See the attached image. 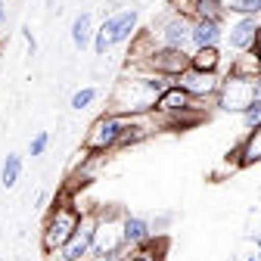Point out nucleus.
I'll return each instance as SVG.
<instances>
[{"instance_id":"nucleus-1","label":"nucleus","mask_w":261,"mask_h":261,"mask_svg":"<svg viewBox=\"0 0 261 261\" xmlns=\"http://www.w3.org/2000/svg\"><path fill=\"white\" fill-rule=\"evenodd\" d=\"M78 224H81V212L72 205V202H65L53 212V218L47 221V230H44V249L47 252H59L65 243L72 240V233L78 230Z\"/></svg>"},{"instance_id":"nucleus-2","label":"nucleus","mask_w":261,"mask_h":261,"mask_svg":"<svg viewBox=\"0 0 261 261\" xmlns=\"http://www.w3.org/2000/svg\"><path fill=\"white\" fill-rule=\"evenodd\" d=\"M252 78L255 75H243V72H230L221 87H218V106L224 112H246L252 103Z\"/></svg>"},{"instance_id":"nucleus-3","label":"nucleus","mask_w":261,"mask_h":261,"mask_svg":"<svg viewBox=\"0 0 261 261\" xmlns=\"http://www.w3.org/2000/svg\"><path fill=\"white\" fill-rule=\"evenodd\" d=\"M127 127H130V121L124 115H106V118H100V121L93 124L90 137H87V149H93V152L112 149L115 143H121V137L127 134Z\"/></svg>"},{"instance_id":"nucleus-4","label":"nucleus","mask_w":261,"mask_h":261,"mask_svg":"<svg viewBox=\"0 0 261 261\" xmlns=\"http://www.w3.org/2000/svg\"><path fill=\"white\" fill-rule=\"evenodd\" d=\"M124 249V233H121V218H96V230H93V258H112L121 255Z\"/></svg>"},{"instance_id":"nucleus-5","label":"nucleus","mask_w":261,"mask_h":261,"mask_svg":"<svg viewBox=\"0 0 261 261\" xmlns=\"http://www.w3.org/2000/svg\"><path fill=\"white\" fill-rule=\"evenodd\" d=\"M93 230H96V218L93 215H81L78 230L72 233V240L59 249V261H84L93 258Z\"/></svg>"},{"instance_id":"nucleus-6","label":"nucleus","mask_w":261,"mask_h":261,"mask_svg":"<svg viewBox=\"0 0 261 261\" xmlns=\"http://www.w3.org/2000/svg\"><path fill=\"white\" fill-rule=\"evenodd\" d=\"M177 84L190 96H196V100H205V96H218L221 78H218V72H199V69H193V65H190L187 72L177 75Z\"/></svg>"},{"instance_id":"nucleus-7","label":"nucleus","mask_w":261,"mask_h":261,"mask_svg":"<svg viewBox=\"0 0 261 261\" xmlns=\"http://www.w3.org/2000/svg\"><path fill=\"white\" fill-rule=\"evenodd\" d=\"M149 69L155 75H165V78H177L180 72L190 69V53L187 50H174V47H162L155 53H149Z\"/></svg>"},{"instance_id":"nucleus-8","label":"nucleus","mask_w":261,"mask_h":261,"mask_svg":"<svg viewBox=\"0 0 261 261\" xmlns=\"http://www.w3.org/2000/svg\"><path fill=\"white\" fill-rule=\"evenodd\" d=\"M155 109L159 112H165V115H171V118H184V115H190L193 109H196V96H190L180 84H171L165 93L155 100Z\"/></svg>"},{"instance_id":"nucleus-9","label":"nucleus","mask_w":261,"mask_h":261,"mask_svg":"<svg viewBox=\"0 0 261 261\" xmlns=\"http://www.w3.org/2000/svg\"><path fill=\"white\" fill-rule=\"evenodd\" d=\"M258 38H261V22L255 16H240V22L230 25V31H227V41L240 53H249L258 44Z\"/></svg>"},{"instance_id":"nucleus-10","label":"nucleus","mask_w":261,"mask_h":261,"mask_svg":"<svg viewBox=\"0 0 261 261\" xmlns=\"http://www.w3.org/2000/svg\"><path fill=\"white\" fill-rule=\"evenodd\" d=\"M190 31H193V22H187L184 16H174L162 25V47H174V50H187L193 41H190Z\"/></svg>"},{"instance_id":"nucleus-11","label":"nucleus","mask_w":261,"mask_h":261,"mask_svg":"<svg viewBox=\"0 0 261 261\" xmlns=\"http://www.w3.org/2000/svg\"><path fill=\"white\" fill-rule=\"evenodd\" d=\"M134 28H137V10H124V13L103 22V31L109 35V44H124L130 35H134Z\"/></svg>"},{"instance_id":"nucleus-12","label":"nucleus","mask_w":261,"mask_h":261,"mask_svg":"<svg viewBox=\"0 0 261 261\" xmlns=\"http://www.w3.org/2000/svg\"><path fill=\"white\" fill-rule=\"evenodd\" d=\"M224 38V31H221V22H212V19H193V31H190V41L196 50H202V47H218Z\"/></svg>"},{"instance_id":"nucleus-13","label":"nucleus","mask_w":261,"mask_h":261,"mask_svg":"<svg viewBox=\"0 0 261 261\" xmlns=\"http://www.w3.org/2000/svg\"><path fill=\"white\" fill-rule=\"evenodd\" d=\"M121 233H124V246H130V249L149 243V237H152L149 221L146 218H137V215H124L121 218Z\"/></svg>"},{"instance_id":"nucleus-14","label":"nucleus","mask_w":261,"mask_h":261,"mask_svg":"<svg viewBox=\"0 0 261 261\" xmlns=\"http://www.w3.org/2000/svg\"><path fill=\"white\" fill-rule=\"evenodd\" d=\"M237 162L243 168H249V165H258L261 162V127H255V130H249V134L243 137V143H240V149H237Z\"/></svg>"},{"instance_id":"nucleus-15","label":"nucleus","mask_w":261,"mask_h":261,"mask_svg":"<svg viewBox=\"0 0 261 261\" xmlns=\"http://www.w3.org/2000/svg\"><path fill=\"white\" fill-rule=\"evenodd\" d=\"M190 65L193 69H199V72H218V65H221V50L218 47H202V50H196L190 56Z\"/></svg>"},{"instance_id":"nucleus-16","label":"nucleus","mask_w":261,"mask_h":261,"mask_svg":"<svg viewBox=\"0 0 261 261\" xmlns=\"http://www.w3.org/2000/svg\"><path fill=\"white\" fill-rule=\"evenodd\" d=\"M227 4L221 0H196V19H212V22H224Z\"/></svg>"},{"instance_id":"nucleus-17","label":"nucleus","mask_w":261,"mask_h":261,"mask_svg":"<svg viewBox=\"0 0 261 261\" xmlns=\"http://www.w3.org/2000/svg\"><path fill=\"white\" fill-rule=\"evenodd\" d=\"M72 41H75L78 50L87 47V41H90V13H81L75 19V25H72Z\"/></svg>"},{"instance_id":"nucleus-18","label":"nucleus","mask_w":261,"mask_h":261,"mask_svg":"<svg viewBox=\"0 0 261 261\" xmlns=\"http://www.w3.org/2000/svg\"><path fill=\"white\" fill-rule=\"evenodd\" d=\"M19 174H22V159H19V155H7L4 171H0V180H4V187H16Z\"/></svg>"},{"instance_id":"nucleus-19","label":"nucleus","mask_w":261,"mask_h":261,"mask_svg":"<svg viewBox=\"0 0 261 261\" xmlns=\"http://www.w3.org/2000/svg\"><path fill=\"white\" fill-rule=\"evenodd\" d=\"M227 10L237 13V16H261V0H230L227 4Z\"/></svg>"},{"instance_id":"nucleus-20","label":"nucleus","mask_w":261,"mask_h":261,"mask_svg":"<svg viewBox=\"0 0 261 261\" xmlns=\"http://www.w3.org/2000/svg\"><path fill=\"white\" fill-rule=\"evenodd\" d=\"M96 96H100V93H96V87H84V90H78V93L72 96V109H75V112L87 109V106L96 100Z\"/></svg>"},{"instance_id":"nucleus-21","label":"nucleus","mask_w":261,"mask_h":261,"mask_svg":"<svg viewBox=\"0 0 261 261\" xmlns=\"http://www.w3.org/2000/svg\"><path fill=\"white\" fill-rule=\"evenodd\" d=\"M243 124H246V130L261 127V103H258V100H252V103H249V109L243 112Z\"/></svg>"},{"instance_id":"nucleus-22","label":"nucleus","mask_w":261,"mask_h":261,"mask_svg":"<svg viewBox=\"0 0 261 261\" xmlns=\"http://www.w3.org/2000/svg\"><path fill=\"white\" fill-rule=\"evenodd\" d=\"M140 252L137 255H130V258H121V261H162L155 252H152V243H143V246H137Z\"/></svg>"},{"instance_id":"nucleus-23","label":"nucleus","mask_w":261,"mask_h":261,"mask_svg":"<svg viewBox=\"0 0 261 261\" xmlns=\"http://www.w3.org/2000/svg\"><path fill=\"white\" fill-rule=\"evenodd\" d=\"M47 143H50V134H47V130H41V134L31 140V146H28V149H31V155H44Z\"/></svg>"},{"instance_id":"nucleus-24","label":"nucleus","mask_w":261,"mask_h":261,"mask_svg":"<svg viewBox=\"0 0 261 261\" xmlns=\"http://www.w3.org/2000/svg\"><path fill=\"white\" fill-rule=\"evenodd\" d=\"M112 44H109V35H106V31L100 28V31H96V44H93V50H96V56H106V50H109Z\"/></svg>"},{"instance_id":"nucleus-25","label":"nucleus","mask_w":261,"mask_h":261,"mask_svg":"<svg viewBox=\"0 0 261 261\" xmlns=\"http://www.w3.org/2000/svg\"><path fill=\"white\" fill-rule=\"evenodd\" d=\"M252 100H258V103H261V72L252 78Z\"/></svg>"},{"instance_id":"nucleus-26","label":"nucleus","mask_w":261,"mask_h":261,"mask_svg":"<svg viewBox=\"0 0 261 261\" xmlns=\"http://www.w3.org/2000/svg\"><path fill=\"white\" fill-rule=\"evenodd\" d=\"M7 19V10H4V4H0V22H4Z\"/></svg>"}]
</instances>
